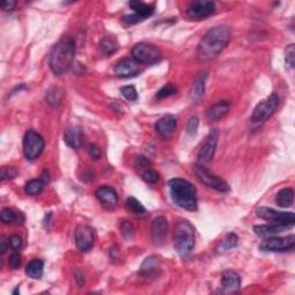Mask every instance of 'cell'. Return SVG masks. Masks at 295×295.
<instances>
[{
  "label": "cell",
  "instance_id": "cell-31",
  "mask_svg": "<svg viewBox=\"0 0 295 295\" xmlns=\"http://www.w3.org/2000/svg\"><path fill=\"white\" fill-rule=\"evenodd\" d=\"M126 207L130 212H133L136 216H144L147 214L146 208L140 203V201H137L135 197H128L126 201Z\"/></svg>",
  "mask_w": 295,
  "mask_h": 295
},
{
  "label": "cell",
  "instance_id": "cell-9",
  "mask_svg": "<svg viewBox=\"0 0 295 295\" xmlns=\"http://www.w3.org/2000/svg\"><path fill=\"white\" fill-rule=\"evenodd\" d=\"M295 246V236L288 235L285 238H280V236H269L265 240H263V242L260 243L259 249L263 252H274V253H283L292 250Z\"/></svg>",
  "mask_w": 295,
  "mask_h": 295
},
{
  "label": "cell",
  "instance_id": "cell-20",
  "mask_svg": "<svg viewBox=\"0 0 295 295\" xmlns=\"http://www.w3.org/2000/svg\"><path fill=\"white\" fill-rule=\"evenodd\" d=\"M288 227H290V226L271 222V224L267 225L255 226V227H254V232L258 236H262V238H269V236H274L281 232L286 231Z\"/></svg>",
  "mask_w": 295,
  "mask_h": 295
},
{
  "label": "cell",
  "instance_id": "cell-30",
  "mask_svg": "<svg viewBox=\"0 0 295 295\" xmlns=\"http://www.w3.org/2000/svg\"><path fill=\"white\" fill-rule=\"evenodd\" d=\"M45 184L46 183L42 179V178H40V179H33L26 184L25 190L26 193L29 195H38L44 190Z\"/></svg>",
  "mask_w": 295,
  "mask_h": 295
},
{
  "label": "cell",
  "instance_id": "cell-17",
  "mask_svg": "<svg viewBox=\"0 0 295 295\" xmlns=\"http://www.w3.org/2000/svg\"><path fill=\"white\" fill-rule=\"evenodd\" d=\"M114 73L120 77L135 76L140 73V64L135 59L126 58L115 65Z\"/></svg>",
  "mask_w": 295,
  "mask_h": 295
},
{
  "label": "cell",
  "instance_id": "cell-18",
  "mask_svg": "<svg viewBox=\"0 0 295 295\" xmlns=\"http://www.w3.org/2000/svg\"><path fill=\"white\" fill-rule=\"evenodd\" d=\"M64 141L68 147L73 149H80L83 144V132L81 127L78 126H70L65 129Z\"/></svg>",
  "mask_w": 295,
  "mask_h": 295
},
{
  "label": "cell",
  "instance_id": "cell-37",
  "mask_svg": "<svg viewBox=\"0 0 295 295\" xmlns=\"http://www.w3.org/2000/svg\"><path fill=\"white\" fill-rule=\"evenodd\" d=\"M18 177V171L14 167L11 166H4L1 169V181L5 180H12Z\"/></svg>",
  "mask_w": 295,
  "mask_h": 295
},
{
  "label": "cell",
  "instance_id": "cell-8",
  "mask_svg": "<svg viewBox=\"0 0 295 295\" xmlns=\"http://www.w3.org/2000/svg\"><path fill=\"white\" fill-rule=\"evenodd\" d=\"M132 54L137 63L144 65L155 64L157 61H159L160 57H162L160 51L155 45H151V44L148 43L136 44L133 47Z\"/></svg>",
  "mask_w": 295,
  "mask_h": 295
},
{
  "label": "cell",
  "instance_id": "cell-34",
  "mask_svg": "<svg viewBox=\"0 0 295 295\" xmlns=\"http://www.w3.org/2000/svg\"><path fill=\"white\" fill-rule=\"evenodd\" d=\"M120 91H121V95L123 97L129 102H135L136 99L139 98L136 89L135 87H133V85H126V87H122L120 89Z\"/></svg>",
  "mask_w": 295,
  "mask_h": 295
},
{
  "label": "cell",
  "instance_id": "cell-3",
  "mask_svg": "<svg viewBox=\"0 0 295 295\" xmlns=\"http://www.w3.org/2000/svg\"><path fill=\"white\" fill-rule=\"evenodd\" d=\"M169 187L171 197L178 207L188 211L197 210L196 188L194 184L181 178H174L169 181Z\"/></svg>",
  "mask_w": 295,
  "mask_h": 295
},
{
  "label": "cell",
  "instance_id": "cell-14",
  "mask_svg": "<svg viewBox=\"0 0 295 295\" xmlns=\"http://www.w3.org/2000/svg\"><path fill=\"white\" fill-rule=\"evenodd\" d=\"M241 288V278L235 271L226 270L221 274V293L222 294H234L238 293Z\"/></svg>",
  "mask_w": 295,
  "mask_h": 295
},
{
  "label": "cell",
  "instance_id": "cell-19",
  "mask_svg": "<svg viewBox=\"0 0 295 295\" xmlns=\"http://www.w3.org/2000/svg\"><path fill=\"white\" fill-rule=\"evenodd\" d=\"M96 197L108 208H114L118 203V194L111 187L103 186L96 190Z\"/></svg>",
  "mask_w": 295,
  "mask_h": 295
},
{
  "label": "cell",
  "instance_id": "cell-28",
  "mask_svg": "<svg viewBox=\"0 0 295 295\" xmlns=\"http://www.w3.org/2000/svg\"><path fill=\"white\" fill-rule=\"evenodd\" d=\"M44 263L40 259H34L26 267V273L33 279H40L43 276Z\"/></svg>",
  "mask_w": 295,
  "mask_h": 295
},
{
  "label": "cell",
  "instance_id": "cell-44",
  "mask_svg": "<svg viewBox=\"0 0 295 295\" xmlns=\"http://www.w3.org/2000/svg\"><path fill=\"white\" fill-rule=\"evenodd\" d=\"M149 165H150L149 160H147L146 158H144V157L140 156V157H137V158H136V166L137 167L140 166V169H142V167H144V169H147V167H149Z\"/></svg>",
  "mask_w": 295,
  "mask_h": 295
},
{
  "label": "cell",
  "instance_id": "cell-2",
  "mask_svg": "<svg viewBox=\"0 0 295 295\" xmlns=\"http://www.w3.org/2000/svg\"><path fill=\"white\" fill-rule=\"evenodd\" d=\"M75 52V40L73 37L65 36L58 40V43L51 50L49 57L50 70L54 75H63L70 70L74 63Z\"/></svg>",
  "mask_w": 295,
  "mask_h": 295
},
{
  "label": "cell",
  "instance_id": "cell-47",
  "mask_svg": "<svg viewBox=\"0 0 295 295\" xmlns=\"http://www.w3.org/2000/svg\"><path fill=\"white\" fill-rule=\"evenodd\" d=\"M18 293H20V291H19V286L16 287V290H15L14 292H13V294H18Z\"/></svg>",
  "mask_w": 295,
  "mask_h": 295
},
{
  "label": "cell",
  "instance_id": "cell-15",
  "mask_svg": "<svg viewBox=\"0 0 295 295\" xmlns=\"http://www.w3.org/2000/svg\"><path fill=\"white\" fill-rule=\"evenodd\" d=\"M167 232H169V225L165 217H157L153 219L151 224V238L155 246H162L165 242Z\"/></svg>",
  "mask_w": 295,
  "mask_h": 295
},
{
  "label": "cell",
  "instance_id": "cell-25",
  "mask_svg": "<svg viewBox=\"0 0 295 295\" xmlns=\"http://www.w3.org/2000/svg\"><path fill=\"white\" fill-rule=\"evenodd\" d=\"M1 221L4 224H22L25 221V216H23L22 212L5 208L1 211Z\"/></svg>",
  "mask_w": 295,
  "mask_h": 295
},
{
  "label": "cell",
  "instance_id": "cell-36",
  "mask_svg": "<svg viewBox=\"0 0 295 295\" xmlns=\"http://www.w3.org/2000/svg\"><path fill=\"white\" fill-rule=\"evenodd\" d=\"M295 45L294 44H291L286 47V51H285V60H286L287 66L290 68H294L295 66Z\"/></svg>",
  "mask_w": 295,
  "mask_h": 295
},
{
  "label": "cell",
  "instance_id": "cell-10",
  "mask_svg": "<svg viewBox=\"0 0 295 295\" xmlns=\"http://www.w3.org/2000/svg\"><path fill=\"white\" fill-rule=\"evenodd\" d=\"M257 217L260 219H264V221L274 222V224H281L286 226H292L294 225L295 222V216L293 212H281L273 210L271 208H258L256 210Z\"/></svg>",
  "mask_w": 295,
  "mask_h": 295
},
{
  "label": "cell",
  "instance_id": "cell-7",
  "mask_svg": "<svg viewBox=\"0 0 295 295\" xmlns=\"http://www.w3.org/2000/svg\"><path fill=\"white\" fill-rule=\"evenodd\" d=\"M278 106H279V96L277 94H271L269 97L256 106L252 114V120L254 122L266 121L274 114Z\"/></svg>",
  "mask_w": 295,
  "mask_h": 295
},
{
  "label": "cell",
  "instance_id": "cell-21",
  "mask_svg": "<svg viewBox=\"0 0 295 295\" xmlns=\"http://www.w3.org/2000/svg\"><path fill=\"white\" fill-rule=\"evenodd\" d=\"M229 108H231V104H229L228 101L218 102L217 104L212 105L211 108L208 110L207 112L208 120H210V121H216V120L224 118V116L228 113Z\"/></svg>",
  "mask_w": 295,
  "mask_h": 295
},
{
  "label": "cell",
  "instance_id": "cell-23",
  "mask_svg": "<svg viewBox=\"0 0 295 295\" xmlns=\"http://www.w3.org/2000/svg\"><path fill=\"white\" fill-rule=\"evenodd\" d=\"M207 73H201L198 76L195 78L193 87L190 90V98L193 101H198V99L203 97L205 91V80H207Z\"/></svg>",
  "mask_w": 295,
  "mask_h": 295
},
{
  "label": "cell",
  "instance_id": "cell-43",
  "mask_svg": "<svg viewBox=\"0 0 295 295\" xmlns=\"http://www.w3.org/2000/svg\"><path fill=\"white\" fill-rule=\"evenodd\" d=\"M123 21H125L126 23H128V25H135V23L142 21V19H141L139 15H136L135 13H134V14H132V15L123 16Z\"/></svg>",
  "mask_w": 295,
  "mask_h": 295
},
{
  "label": "cell",
  "instance_id": "cell-29",
  "mask_svg": "<svg viewBox=\"0 0 295 295\" xmlns=\"http://www.w3.org/2000/svg\"><path fill=\"white\" fill-rule=\"evenodd\" d=\"M238 236L234 233H228L227 235L222 239V241L219 243V246L216 248V252L218 254H222L225 252H228L238 246Z\"/></svg>",
  "mask_w": 295,
  "mask_h": 295
},
{
  "label": "cell",
  "instance_id": "cell-40",
  "mask_svg": "<svg viewBox=\"0 0 295 295\" xmlns=\"http://www.w3.org/2000/svg\"><path fill=\"white\" fill-rule=\"evenodd\" d=\"M8 243H9V246H11V248L13 250H19L22 247V239H21V236H19V235H16V234L12 235L11 238H9V240H8Z\"/></svg>",
  "mask_w": 295,
  "mask_h": 295
},
{
  "label": "cell",
  "instance_id": "cell-33",
  "mask_svg": "<svg viewBox=\"0 0 295 295\" xmlns=\"http://www.w3.org/2000/svg\"><path fill=\"white\" fill-rule=\"evenodd\" d=\"M178 92V88L176 85L173 84H167L165 87H163L160 90L157 92L156 95V98L157 99H165V98H169L171 96L176 95Z\"/></svg>",
  "mask_w": 295,
  "mask_h": 295
},
{
  "label": "cell",
  "instance_id": "cell-46",
  "mask_svg": "<svg viewBox=\"0 0 295 295\" xmlns=\"http://www.w3.org/2000/svg\"><path fill=\"white\" fill-rule=\"evenodd\" d=\"M1 250H0V253L1 254H5L6 250H7V245H6V241L5 239H1V248H0Z\"/></svg>",
  "mask_w": 295,
  "mask_h": 295
},
{
  "label": "cell",
  "instance_id": "cell-6",
  "mask_svg": "<svg viewBox=\"0 0 295 295\" xmlns=\"http://www.w3.org/2000/svg\"><path fill=\"white\" fill-rule=\"evenodd\" d=\"M194 172L196 174L197 179L203 183L205 186L212 188V189L221 191H228L229 190V186L227 184L226 181H224L221 178H219L211 172L210 170H208L203 164H196L194 166Z\"/></svg>",
  "mask_w": 295,
  "mask_h": 295
},
{
  "label": "cell",
  "instance_id": "cell-38",
  "mask_svg": "<svg viewBox=\"0 0 295 295\" xmlns=\"http://www.w3.org/2000/svg\"><path fill=\"white\" fill-rule=\"evenodd\" d=\"M142 179L148 184H156L157 181L159 180V174L156 172V171L148 169L143 172Z\"/></svg>",
  "mask_w": 295,
  "mask_h": 295
},
{
  "label": "cell",
  "instance_id": "cell-32",
  "mask_svg": "<svg viewBox=\"0 0 295 295\" xmlns=\"http://www.w3.org/2000/svg\"><path fill=\"white\" fill-rule=\"evenodd\" d=\"M99 46H101V50L105 54H113L118 50V43L113 38H110V37H104L99 43Z\"/></svg>",
  "mask_w": 295,
  "mask_h": 295
},
{
  "label": "cell",
  "instance_id": "cell-16",
  "mask_svg": "<svg viewBox=\"0 0 295 295\" xmlns=\"http://www.w3.org/2000/svg\"><path fill=\"white\" fill-rule=\"evenodd\" d=\"M177 128V118L172 114H166L160 118L156 122L155 129L162 139H171L176 132Z\"/></svg>",
  "mask_w": 295,
  "mask_h": 295
},
{
  "label": "cell",
  "instance_id": "cell-4",
  "mask_svg": "<svg viewBox=\"0 0 295 295\" xmlns=\"http://www.w3.org/2000/svg\"><path fill=\"white\" fill-rule=\"evenodd\" d=\"M195 246V228L186 219H181L174 227V248L181 257L189 256Z\"/></svg>",
  "mask_w": 295,
  "mask_h": 295
},
{
  "label": "cell",
  "instance_id": "cell-41",
  "mask_svg": "<svg viewBox=\"0 0 295 295\" xmlns=\"http://www.w3.org/2000/svg\"><path fill=\"white\" fill-rule=\"evenodd\" d=\"M88 151L89 155H90V157L94 160H98L102 157L101 149H99L98 146H96V144H90L88 148Z\"/></svg>",
  "mask_w": 295,
  "mask_h": 295
},
{
  "label": "cell",
  "instance_id": "cell-35",
  "mask_svg": "<svg viewBox=\"0 0 295 295\" xmlns=\"http://www.w3.org/2000/svg\"><path fill=\"white\" fill-rule=\"evenodd\" d=\"M120 229H121V234L126 240H132L134 238V226L132 222L123 221L121 226H120Z\"/></svg>",
  "mask_w": 295,
  "mask_h": 295
},
{
  "label": "cell",
  "instance_id": "cell-22",
  "mask_svg": "<svg viewBox=\"0 0 295 295\" xmlns=\"http://www.w3.org/2000/svg\"><path fill=\"white\" fill-rule=\"evenodd\" d=\"M160 270V260L158 257L151 256V257H147L144 259V262L141 265V271L140 272L144 274V276H155V274L158 272Z\"/></svg>",
  "mask_w": 295,
  "mask_h": 295
},
{
  "label": "cell",
  "instance_id": "cell-12",
  "mask_svg": "<svg viewBox=\"0 0 295 295\" xmlns=\"http://www.w3.org/2000/svg\"><path fill=\"white\" fill-rule=\"evenodd\" d=\"M75 243L81 252H89L95 243V229L88 225H80L75 229Z\"/></svg>",
  "mask_w": 295,
  "mask_h": 295
},
{
  "label": "cell",
  "instance_id": "cell-11",
  "mask_svg": "<svg viewBox=\"0 0 295 295\" xmlns=\"http://www.w3.org/2000/svg\"><path fill=\"white\" fill-rule=\"evenodd\" d=\"M216 12V4L208 0H198L190 2L187 8V15L193 20H202L214 14Z\"/></svg>",
  "mask_w": 295,
  "mask_h": 295
},
{
  "label": "cell",
  "instance_id": "cell-27",
  "mask_svg": "<svg viewBox=\"0 0 295 295\" xmlns=\"http://www.w3.org/2000/svg\"><path fill=\"white\" fill-rule=\"evenodd\" d=\"M64 91L58 87H51L45 94V101L52 108H58L64 99Z\"/></svg>",
  "mask_w": 295,
  "mask_h": 295
},
{
  "label": "cell",
  "instance_id": "cell-24",
  "mask_svg": "<svg viewBox=\"0 0 295 295\" xmlns=\"http://www.w3.org/2000/svg\"><path fill=\"white\" fill-rule=\"evenodd\" d=\"M129 6L132 7L133 11L135 12V14L139 15L142 20L151 16L153 14V12H155V8H153L152 5H148L146 2L139 1V0L130 1Z\"/></svg>",
  "mask_w": 295,
  "mask_h": 295
},
{
  "label": "cell",
  "instance_id": "cell-45",
  "mask_svg": "<svg viewBox=\"0 0 295 295\" xmlns=\"http://www.w3.org/2000/svg\"><path fill=\"white\" fill-rule=\"evenodd\" d=\"M16 5V2L14 0H6L1 4V8L4 9V11H12V9H14Z\"/></svg>",
  "mask_w": 295,
  "mask_h": 295
},
{
  "label": "cell",
  "instance_id": "cell-5",
  "mask_svg": "<svg viewBox=\"0 0 295 295\" xmlns=\"http://www.w3.org/2000/svg\"><path fill=\"white\" fill-rule=\"evenodd\" d=\"M44 150V140L36 130L30 129L23 139V152L27 159L35 160L42 155Z\"/></svg>",
  "mask_w": 295,
  "mask_h": 295
},
{
  "label": "cell",
  "instance_id": "cell-42",
  "mask_svg": "<svg viewBox=\"0 0 295 295\" xmlns=\"http://www.w3.org/2000/svg\"><path fill=\"white\" fill-rule=\"evenodd\" d=\"M8 265L11 266L13 270L19 269L20 265H21V256H20V254H18V253L13 254V255L11 256V258H9Z\"/></svg>",
  "mask_w": 295,
  "mask_h": 295
},
{
  "label": "cell",
  "instance_id": "cell-26",
  "mask_svg": "<svg viewBox=\"0 0 295 295\" xmlns=\"http://www.w3.org/2000/svg\"><path fill=\"white\" fill-rule=\"evenodd\" d=\"M294 202V190L292 188H284L278 191L276 196V203L280 208H290Z\"/></svg>",
  "mask_w": 295,
  "mask_h": 295
},
{
  "label": "cell",
  "instance_id": "cell-13",
  "mask_svg": "<svg viewBox=\"0 0 295 295\" xmlns=\"http://www.w3.org/2000/svg\"><path fill=\"white\" fill-rule=\"evenodd\" d=\"M218 142V132L216 129L211 130L207 139H205L203 146L201 147L200 151H198V162L200 164L209 163L212 160L216 152V148H217Z\"/></svg>",
  "mask_w": 295,
  "mask_h": 295
},
{
  "label": "cell",
  "instance_id": "cell-39",
  "mask_svg": "<svg viewBox=\"0 0 295 295\" xmlns=\"http://www.w3.org/2000/svg\"><path fill=\"white\" fill-rule=\"evenodd\" d=\"M198 123H200V121H198V118L196 115L190 116V119L188 120L186 125V132L189 134V135H195V134L197 133Z\"/></svg>",
  "mask_w": 295,
  "mask_h": 295
},
{
  "label": "cell",
  "instance_id": "cell-1",
  "mask_svg": "<svg viewBox=\"0 0 295 295\" xmlns=\"http://www.w3.org/2000/svg\"><path fill=\"white\" fill-rule=\"evenodd\" d=\"M231 40V32L227 26L211 28L202 37L197 46V57L201 60H211L221 54Z\"/></svg>",
  "mask_w": 295,
  "mask_h": 295
}]
</instances>
